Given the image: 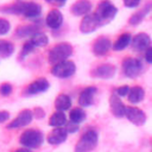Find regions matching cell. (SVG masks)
Wrapping results in <instances>:
<instances>
[{
	"instance_id": "f546056e",
	"label": "cell",
	"mask_w": 152,
	"mask_h": 152,
	"mask_svg": "<svg viewBox=\"0 0 152 152\" xmlns=\"http://www.w3.org/2000/svg\"><path fill=\"white\" fill-rule=\"evenodd\" d=\"M12 84L11 83H7V82H5V83H2V84H0V94L2 95V96H8L11 93H12Z\"/></svg>"
},
{
	"instance_id": "4fadbf2b",
	"label": "cell",
	"mask_w": 152,
	"mask_h": 152,
	"mask_svg": "<svg viewBox=\"0 0 152 152\" xmlns=\"http://www.w3.org/2000/svg\"><path fill=\"white\" fill-rule=\"evenodd\" d=\"M129 44L132 45V49L134 51H145L151 44V38L146 33H138L133 38H131Z\"/></svg>"
},
{
	"instance_id": "f35d334b",
	"label": "cell",
	"mask_w": 152,
	"mask_h": 152,
	"mask_svg": "<svg viewBox=\"0 0 152 152\" xmlns=\"http://www.w3.org/2000/svg\"><path fill=\"white\" fill-rule=\"evenodd\" d=\"M15 152H32L30 148H27V147H24V148H19V150H17Z\"/></svg>"
},
{
	"instance_id": "cb8c5ba5",
	"label": "cell",
	"mask_w": 152,
	"mask_h": 152,
	"mask_svg": "<svg viewBox=\"0 0 152 152\" xmlns=\"http://www.w3.org/2000/svg\"><path fill=\"white\" fill-rule=\"evenodd\" d=\"M66 122V116L65 114L62 112V110H57L55 112L50 120H49V125L52 126V127H61V126H64V124Z\"/></svg>"
},
{
	"instance_id": "ba28073f",
	"label": "cell",
	"mask_w": 152,
	"mask_h": 152,
	"mask_svg": "<svg viewBox=\"0 0 152 152\" xmlns=\"http://www.w3.org/2000/svg\"><path fill=\"white\" fill-rule=\"evenodd\" d=\"M49 81L46 78H38L36 81H33L32 83H30L23 91L24 96H32L39 93H44L49 89Z\"/></svg>"
},
{
	"instance_id": "d6a6232c",
	"label": "cell",
	"mask_w": 152,
	"mask_h": 152,
	"mask_svg": "<svg viewBox=\"0 0 152 152\" xmlns=\"http://www.w3.org/2000/svg\"><path fill=\"white\" fill-rule=\"evenodd\" d=\"M128 90H129V87H128V86H121V87L116 88L115 93H116V95H118V96L122 97V96H127Z\"/></svg>"
},
{
	"instance_id": "83f0119b",
	"label": "cell",
	"mask_w": 152,
	"mask_h": 152,
	"mask_svg": "<svg viewBox=\"0 0 152 152\" xmlns=\"http://www.w3.org/2000/svg\"><path fill=\"white\" fill-rule=\"evenodd\" d=\"M69 119L75 124H81L86 119V112L82 108H74L69 114Z\"/></svg>"
},
{
	"instance_id": "ffe728a7",
	"label": "cell",
	"mask_w": 152,
	"mask_h": 152,
	"mask_svg": "<svg viewBox=\"0 0 152 152\" xmlns=\"http://www.w3.org/2000/svg\"><path fill=\"white\" fill-rule=\"evenodd\" d=\"M127 97H128V101L131 103H138L140 101L144 100L145 97V90L141 88V87H133V88H129L128 90V94H127Z\"/></svg>"
},
{
	"instance_id": "8992f818",
	"label": "cell",
	"mask_w": 152,
	"mask_h": 152,
	"mask_svg": "<svg viewBox=\"0 0 152 152\" xmlns=\"http://www.w3.org/2000/svg\"><path fill=\"white\" fill-rule=\"evenodd\" d=\"M76 71V65L74 62L64 59L62 62H58L56 64H53L52 69H51V74L58 78H68L70 76H72Z\"/></svg>"
},
{
	"instance_id": "f1b7e54d",
	"label": "cell",
	"mask_w": 152,
	"mask_h": 152,
	"mask_svg": "<svg viewBox=\"0 0 152 152\" xmlns=\"http://www.w3.org/2000/svg\"><path fill=\"white\" fill-rule=\"evenodd\" d=\"M33 49H34V46L32 45V43L28 40L27 43H25L24 44V46H23V49H21V53H20V58L23 59V58H25L28 53H31L32 51H33Z\"/></svg>"
},
{
	"instance_id": "7a4b0ae2",
	"label": "cell",
	"mask_w": 152,
	"mask_h": 152,
	"mask_svg": "<svg viewBox=\"0 0 152 152\" xmlns=\"http://www.w3.org/2000/svg\"><path fill=\"white\" fill-rule=\"evenodd\" d=\"M116 13H118V8L110 1L104 0L99 4L95 15L97 17L100 24L103 25V24H108L109 21H112L115 18Z\"/></svg>"
},
{
	"instance_id": "9c48e42d",
	"label": "cell",
	"mask_w": 152,
	"mask_h": 152,
	"mask_svg": "<svg viewBox=\"0 0 152 152\" xmlns=\"http://www.w3.org/2000/svg\"><path fill=\"white\" fill-rule=\"evenodd\" d=\"M100 26H101V24H100L97 17L95 15V13H90V14L87 13L80 24V30L83 33H91V32L96 31Z\"/></svg>"
},
{
	"instance_id": "d590c367",
	"label": "cell",
	"mask_w": 152,
	"mask_h": 152,
	"mask_svg": "<svg viewBox=\"0 0 152 152\" xmlns=\"http://www.w3.org/2000/svg\"><path fill=\"white\" fill-rule=\"evenodd\" d=\"M145 59L147 63H152V48L151 46H148L145 50Z\"/></svg>"
},
{
	"instance_id": "30bf717a",
	"label": "cell",
	"mask_w": 152,
	"mask_h": 152,
	"mask_svg": "<svg viewBox=\"0 0 152 152\" xmlns=\"http://www.w3.org/2000/svg\"><path fill=\"white\" fill-rule=\"evenodd\" d=\"M125 116L134 125L142 126L146 122V114L144 110L137 107H126L125 109Z\"/></svg>"
},
{
	"instance_id": "5b68a950",
	"label": "cell",
	"mask_w": 152,
	"mask_h": 152,
	"mask_svg": "<svg viewBox=\"0 0 152 152\" xmlns=\"http://www.w3.org/2000/svg\"><path fill=\"white\" fill-rule=\"evenodd\" d=\"M43 133L37 129H27L23 132L19 138V141L23 146L27 148H37L43 144Z\"/></svg>"
},
{
	"instance_id": "74e56055",
	"label": "cell",
	"mask_w": 152,
	"mask_h": 152,
	"mask_svg": "<svg viewBox=\"0 0 152 152\" xmlns=\"http://www.w3.org/2000/svg\"><path fill=\"white\" fill-rule=\"evenodd\" d=\"M45 1H48V2H56L58 6H62V5H64V2L66 0H45Z\"/></svg>"
},
{
	"instance_id": "ac0fdd59",
	"label": "cell",
	"mask_w": 152,
	"mask_h": 152,
	"mask_svg": "<svg viewBox=\"0 0 152 152\" xmlns=\"http://www.w3.org/2000/svg\"><path fill=\"white\" fill-rule=\"evenodd\" d=\"M91 10V2L89 0H77L72 4L70 11L74 15H86Z\"/></svg>"
},
{
	"instance_id": "5bb4252c",
	"label": "cell",
	"mask_w": 152,
	"mask_h": 152,
	"mask_svg": "<svg viewBox=\"0 0 152 152\" xmlns=\"http://www.w3.org/2000/svg\"><path fill=\"white\" fill-rule=\"evenodd\" d=\"M112 48V42L107 37H99L93 45V52L96 56H104Z\"/></svg>"
},
{
	"instance_id": "1f68e13d",
	"label": "cell",
	"mask_w": 152,
	"mask_h": 152,
	"mask_svg": "<svg viewBox=\"0 0 152 152\" xmlns=\"http://www.w3.org/2000/svg\"><path fill=\"white\" fill-rule=\"evenodd\" d=\"M64 126H65V131L68 133H76V131H78V124H75L72 121L65 122Z\"/></svg>"
},
{
	"instance_id": "484cf974",
	"label": "cell",
	"mask_w": 152,
	"mask_h": 152,
	"mask_svg": "<svg viewBox=\"0 0 152 152\" xmlns=\"http://www.w3.org/2000/svg\"><path fill=\"white\" fill-rule=\"evenodd\" d=\"M30 42L32 43V45L34 48H40V46H45L49 43V38L45 33L43 32H37L33 36H31Z\"/></svg>"
},
{
	"instance_id": "3957f363",
	"label": "cell",
	"mask_w": 152,
	"mask_h": 152,
	"mask_svg": "<svg viewBox=\"0 0 152 152\" xmlns=\"http://www.w3.org/2000/svg\"><path fill=\"white\" fill-rule=\"evenodd\" d=\"M97 132L94 129L87 131L75 146V152H91L97 145Z\"/></svg>"
},
{
	"instance_id": "e575fe53",
	"label": "cell",
	"mask_w": 152,
	"mask_h": 152,
	"mask_svg": "<svg viewBox=\"0 0 152 152\" xmlns=\"http://www.w3.org/2000/svg\"><path fill=\"white\" fill-rule=\"evenodd\" d=\"M139 2H140V0H124V5L126 7H129V8L137 7L139 5Z\"/></svg>"
},
{
	"instance_id": "44dd1931",
	"label": "cell",
	"mask_w": 152,
	"mask_h": 152,
	"mask_svg": "<svg viewBox=\"0 0 152 152\" xmlns=\"http://www.w3.org/2000/svg\"><path fill=\"white\" fill-rule=\"evenodd\" d=\"M55 107L57 110H66L71 107V99L66 94H59L55 100Z\"/></svg>"
},
{
	"instance_id": "8fae6325",
	"label": "cell",
	"mask_w": 152,
	"mask_h": 152,
	"mask_svg": "<svg viewBox=\"0 0 152 152\" xmlns=\"http://www.w3.org/2000/svg\"><path fill=\"white\" fill-rule=\"evenodd\" d=\"M116 72V68L113 64H101L99 66H96L94 70H91V76L96 77V78H112Z\"/></svg>"
},
{
	"instance_id": "7402d4cb",
	"label": "cell",
	"mask_w": 152,
	"mask_h": 152,
	"mask_svg": "<svg viewBox=\"0 0 152 152\" xmlns=\"http://www.w3.org/2000/svg\"><path fill=\"white\" fill-rule=\"evenodd\" d=\"M150 10H151V4H147L142 10L138 11L137 13H134V14L129 18L128 23H129L131 25H138V24H140V23L142 21V19L150 13Z\"/></svg>"
},
{
	"instance_id": "4316f807",
	"label": "cell",
	"mask_w": 152,
	"mask_h": 152,
	"mask_svg": "<svg viewBox=\"0 0 152 152\" xmlns=\"http://www.w3.org/2000/svg\"><path fill=\"white\" fill-rule=\"evenodd\" d=\"M14 52V45L7 40H0V57L7 58Z\"/></svg>"
},
{
	"instance_id": "9a60e30c",
	"label": "cell",
	"mask_w": 152,
	"mask_h": 152,
	"mask_svg": "<svg viewBox=\"0 0 152 152\" xmlns=\"http://www.w3.org/2000/svg\"><path fill=\"white\" fill-rule=\"evenodd\" d=\"M96 91H97V89L95 87H87L86 89H83L78 96V104L81 107L91 106L94 102V97H95Z\"/></svg>"
},
{
	"instance_id": "603a6c76",
	"label": "cell",
	"mask_w": 152,
	"mask_h": 152,
	"mask_svg": "<svg viewBox=\"0 0 152 152\" xmlns=\"http://www.w3.org/2000/svg\"><path fill=\"white\" fill-rule=\"evenodd\" d=\"M39 30V27L37 25H25V26H20L17 28L15 31V34L20 38H24V37H31L33 36L34 33H37Z\"/></svg>"
},
{
	"instance_id": "d6986e66",
	"label": "cell",
	"mask_w": 152,
	"mask_h": 152,
	"mask_svg": "<svg viewBox=\"0 0 152 152\" xmlns=\"http://www.w3.org/2000/svg\"><path fill=\"white\" fill-rule=\"evenodd\" d=\"M63 23V15L58 10H51L46 15V25L50 28H58Z\"/></svg>"
},
{
	"instance_id": "836d02e7",
	"label": "cell",
	"mask_w": 152,
	"mask_h": 152,
	"mask_svg": "<svg viewBox=\"0 0 152 152\" xmlns=\"http://www.w3.org/2000/svg\"><path fill=\"white\" fill-rule=\"evenodd\" d=\"M32 115L36 116L37 119H43L45 116V112L40 108V107H36L33 110H32Z\"/></svg>"
},
{
	"instance_id": "6da1fadb",
	"label": "cell",
	"mask_w": 152,
	"mask_h": 152,
	"mask_svg": "<svg viewBox=\"0 0 152 152\" xmlns=\"http://www.w3.org/2000/svg\"><path fill=\"white\" fill-rule=\"evenodd\" d=\"M0 11L12 14H23L26 18H37L42 13V6L36 2H19L10 7H2Z\"/></svg>"
},
{
	"instance_id": "d4e9b609",
	"label": "cell",
	"mask_w": 152,
	"mask_h": 152,
	"mask_svg": "<svg viewBox=\"0 0 152 152\" xmlns=\"http://www.w3.org/2000/svg\"><path fill=\"white\" fill-rule=\"evenodd\" d=\"M131 34L129 33H124L121 36H119V38L115 40V43L113 44V49L115 51H121L124 49H126L129 43H131Z\"/></svg>"
},
{
	"instance_id": "7c38bea8",
	"label": "cell",
	"mask_w": 152,
	"mask_h": 152,
	"mask_svg": "<svg viewBox=\"0 0 152 152\" xmlns=\"http://www.w3.org/2000/svg\"><path fill=\"white\" fill-rule=\"evenodd\" d=\"M33 119V115H32V110L30 109H24L19 113V115L13 120L11 121L8 125H7V128H19V127H24L26 125H28Z\"/></svg>"
},
{
	"instance_id": "e0dca14e",
	"label": "cell",
	"mask_w": 152,
	"mask_h": 152,
	"mask_svg": "<svg viewBox=\"0 0 152 152\" xmlns=\"http://www.w3.org/2000/svg\"><path fill=\"white\" fill-rule=\"evenodd\" d=\"M109 107H110V110L113 113L114 116L116 118H122L125 116V109H126V106L124 104V102L120 100V96H118L116 94L112 95L110 99H109Z\"/></svg>"
},
{
	"instance_id": "277c9868",
	"label": "cell",
	"mask_w": 152,
	"mask_h": 152,
	"mask_svg": "<svg viewBox=\"0 0 152 152\" xmlns=\"http://www.w3.org/2000/svg\"><path fill=\"white\" fill-rule=\"evenodd\" d=\"M72 53V46L69 43H59L55 45L49 52V62L51 64H56L64 59H68Z\"/></svg>"
},
{
	"instance_id": "8d00e7d4",
	"label": "cell",
	"mask_w": 152,
	"mask_h": 152,
	"mask_svg": "<svg viewBox=\"0 0 152 152\" xmlns=\"http://www.w3.org/2000/svg\"><path fill=\"white\" fill-rule=\"evenodd\" d=\"M10 118V113L7 110H0V124L7 121Z\"/></svg>"
},
{
	"instance_id": "4dcf8cb0",
	"label": "cell",
	"mask_w": 152,
	"mask_h": 152,
	"mask_svg": "<svg viewBox=\"0 0 152 152\" xmlns=\"http://www.w3.org/2000/svg\"><path fill=\"white\" fill-rule=\"evenodd\" d=\"M10 28H11V25H10V23H8L6 19H4V18H0V36H2V34H6V33L10 31Z\"/></svg>"
},
{
	"instance_id": "52a82bcc",
	"label": "cell",
	"mask_w": 152,
	"mask_h": 152,
	"mask_svg": "<svg viewBox=\"0 0 152 152\" xmlns=\"http://www.w3.org/2000/svg\"><path fill=\"white\" fill-rule=\"evenodd\" d=\"M122 71H124L125 76H127L129 78H135L141 74L142 64L139 59L128 57L122 62Z\"/></svg>"
},
{
	"instance_id": "2e32d148",
	"label": "cell",
	"mask_w": 152,
	"mask_h": 152,
	"mask_svg": "<svg viewBox=\"0 0 152 152\" xmlns=\"http://www.w3.org/2000/svg\"><path fill=\"white\" fill-rule=\"evenodd\" d=\"M66 137L68 132L65 131V128H63L62 126L55 127V129H52L48 135V142L51 145H59L66 140Z\"/></svg>"
}]
</instances>
